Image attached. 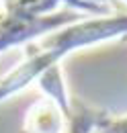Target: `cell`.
Returning a JSON list of instances; mask_svg holds the SVG:
<instances>
[{"label": "cell", "mask_w": 127, "mask_h": 133, "mask_svg": "<svg viewBox=\"0 0 127 133\" xmlns=\"http://www.w3.org/2000/svg\"><path fill=\"white\" fill-rule=\"evenodd\" d=\"M121 35H127V15L84 18L39 37V41L27 47V55L15 68V72L0 80V102L21 92L47 70L58 68V64L68 55V51L117 39Z\"/></svg>", "instance_id": "obj_1"}, {"label": "cell", "mask_w": 127, "mask_h": 133, "mask_svg": "<svg viewBox=\"0 0 127 133\" xmlns=\"http://www.w3.org/2000/svg\"><path fill=\"white\" fill-rule=\"evenodd\" d=\"M68 117L49 98L37 100L25 115L27 133H63V121Z\"/></svg>", "instance_id": "obj_2"}, {"label": "cell", "mask_w": 127, "mask_h": 133, "mask_svg": "<svg viewBox=\"0 0 127 133\" xmlns=\"http://www.w3.org/2000/svg\"><path fill=\"white\" fill-rule=\"evenodd\" d=\"M39 84H41V90H45L47 98L60 107L66 117H70V98H68V92H66V86H63L62 74H60V68H51L45 74L39 76Z\"/></svg>", "instance_id": "obj_3"}, {"label": "cell", "mask_w": 127, "mask_h": 133, "mask_svg": "<svg viewBox=\"0 0 127 133\" xmlns=\"http://www.w3.org/2000/svg\"><path fill=\"white\" fill-rule=\"evenodd\" d=\"M90 131H94V133H127V117L111 119V117H100L94 113Z\"/></svg>", "instance_id": "obj_4"}, {"label": "cell", "mask_w": 127, "mask_h": 133, "mask_svg": "<svg viewBox=\"0 0 127 133\" xmlns=\"http://www.w3.org/2000/svg\"><path fill=\"white\" fill-rule=\"evenodd\" d=\"M92 111H86L82 109L80 115H70L68 121H70V133H92L90 131V125H92Z\"/></svg>", "instance_id": "obj_5"}, {"label": "cell", "mask_w": 127, "mask_h": 133, "mask_svg": "<svg viewBox=\"0 0 127 133\" xmlns=\"http://www.w3.org/2000/svg\"><path fill=\"white\" fill-rule=\"evenodd\" d=\"M2 51H4V49H2V47H0V53H2Z\"/></svg>", "instance_id": "obj_6"}]
</instances>
